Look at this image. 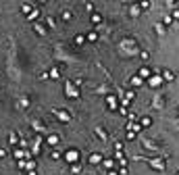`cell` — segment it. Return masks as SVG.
Wrapping results in <instances>:
<instances>
[{
  "label": "cell",
  "mask_w": 179,
  "mask_h": 175,
  "mask_svg": "<svg viewBox=\"0 0 179 175\" xmlns=\"http://www.w3.org/2000/svg\"><path fill=\"white\" fill-rule=\"evenodd\" d=\"M33 29H36V31H38L40 36H46V33H48V29H46V27H44L42 23H36V25H33Z\"/></svg>",
  "instance_id": "obj_12"
},
{
  "label": "cell",
  "mask_w": 179,
  "mask_h": 175,
  "mask_svg": "<svg viewBox=\"0 0 179 175\" xmlns=\"http://www.w3.org/2000/svg\"><path fill=\"white\" fill-rule=\"evenodd\" d=\"M87 161H90V165H98V163H102V157L98 154V152H92Z\"/></svg>",
  "instance_id": "obj_8"
},
{
  "label": "cell",
  "mask_w": 179,
  "mask_h": 175,
  "mask_svg": "<svg viewBox=\"0 0 179 175\" xmlns=\"http://www.w3.org/2000/svg\"><path fill=\"white\" fill-rule=\"evenodd\" d=\"M60 17H63V21H71V19H73V13H71L69 9H65V11L60 13Z\"/></svg>",
  "instance_id": "obj_13"
},
{
  "label": "cell",
  "mask_w": 179,
  "mask_h": 175,
  "mask_svg": "<svg viewBox=\"0 0 179 175\" xmlns=\"http://www.w3.org/2000/svg\"><path fill=\"white\" fill-rule=\"evenodd\" d=\"M60 157H63V154H60L58 150H52V152H50V159H52V161H58Z\"/></svg>",
  "instance_id": "obj_22"
},
{
  "label": "cell",
  "mask_w": 179,
  "mask_h": 175,
  "mask_svg": "<svg viewBox=\"0 0 179 175\" xmlns=\"http://www.w3.org/2000/svg\"><path fill=\"white\" fill-rule=\"evenodd\" d=\"M154 29H156V31H158V33H165V27H163L161 23H156V25H154Z\"/></svg>",
  "instance_id": "obj_31"
},
{
  "label": "cell",
  "mask_w": 179,
  "mask_h": 175,
  "mask_svg": "<svg viewBox=\"0 0 179 175\" xmlns=\"http://www.w3.org/2000/svg\"><path fill=\"white\" fill-rule=\"evenodd\" d=\"M152 106H154V108L163 106V98H161V96H156V98H154V102H152Z\"/></svg>",
  "instance_id": "obj_20"
},
{
  "label": "cell",
  "mask_w": 179,
  "mask_h": 175,
  "mask_svg": "<svg viewBox=\"0 0 179 175\" xmlns=\"http://www.w3.org/2000/svg\"><path fill=\"white\" fill-rule=\"evenodd\" d=\"M131 85H142V77H131Z\"/></svg>",
  "instance_id": "obj_26"
},
{
  "label": "cell",
  "mask_w": 179,
  "mask_h": 175,
  "mask_svg": "<svg viewBox=\"0 0 179 175\" xmlns=\"http://www.w3.org/2000/svg\"><path fill=\"white\" fill-rule=\"evenodd\" d=\"M94 131H96V136H98L102 142H108V134L104 131V127H102V125H96V127H94Z\"/></svg>",
  "instance_id": "obj_6"
},
{
  "label": "cell",
  "mask_w": 179,
  "mask_h": 175,
  "mask_svg": "<svg viewBox=\"0 0 179 175\" xmlns=\"http://www.w3.org/2000/svg\"><path fill=\"white\" fill-rule=\"evenodd\" d=\"M106 104H108V108H110V111H113V108L117 106V96L108 94V96H106Z\"/></svg>",
  "instance_id": "obj_9"
},
{
  "label": "cell",
  "mask_w": 179,
  "mask_h": 175,
  "mask_svg": "<svg viewBox=\"0 0 179 175\" xmlns=\"http://www.w3.org/2000/svg\"><path fill=\"white\" fill-rule=\"evenodd\" d=\"M31 127H33V129L38 131L40 136H42V134H46V125H44V123H42L40 119H31Z\"/></svg>",
  "instance_id": "obj_4"
},
{
  "label": "cell",
  "mask_w": 179,
  "mask_h": 175,
  "mask_svg": "<svg viewBox=\"0 0 179 175\" xmlns=\"http://www.w3.org/2000/svg\"><path fill=\"white\" fill-rule=\"evenodd\" d=\"M9 140H11V144H17V131H13V134L9 136Z\"/></svg>",
  "instance_id": "obj_28"
},
{
  "label": "cell",
  "mask_w": 179,
  "mask_h": 175,
  "mask_svg": "<svg viewBox=\"0 0 179 175\" xmlns=\"http://www.w3.org/2000/svg\"><path fill=\"white\" fill-rule=\"evenodd\" d=\"M48 144H50V146L58 144V136H48Z\"/></svg>",
  "instance_id": "obj_23"
},
{
  "label": "cell",
  "mask_w": 179,
  "mask_h": 175,
  "mask_svg": "<svg viewBox=\"0 0 179 175\" xmlns=\"http://www.w3.org/2000/svg\"><path fill=\"white\" fill-rule=\"evenodd\" d=\"M4 157H6V150H4V148H0V159H4Z\"/></svg>",
  "instance_id": "obj_38"
},
{
  "label": "cell",
  "mask_w": 179,
  "mask_h": 175,
  "mask_svg": "<svg viewBox=\"0 0 179 175\" xmlns=\"http://www.w3.org/2000/svg\"><path fill=\"white\" fill-rule=\"evenodd\" d=\"M65 96L67 98H79V88L73 81H65Z\"/></svg>",
  "instance_id": "obj_1"
},
{
  "label": "cell",
  "mask_w": 179,
  "mask_h": 175,
  "mask_svg": "<svg viewBox=\"0 0 179 175\" xmlns=\"http://www.w3.org/2000/svg\"><path fill=\"white\" fill-rule=\"evenodd\" d=\"M142 125H144V127H148V125H150V119H148V117H146V119H142Z\"/></svg>",
  "instance_id": "obj_37"
},
{
  "label": "cell",
  "mask_w": 179,
  "mask_h": 175,
  "mask_svg": "<svg viewBox=\"0 0 179 175\" xmlns=\"http://www.w3.org/2000/svg\"><path fill=\"white\" fill-rule=\"evenodd\" d=\"M87 40H90V42H96V40H98V31H90V33H87Z\"/></svg>",
  "instance_id": "obj_21"
},
{
  "label": "cell",
  "mask_w": 179,
  "mask_h": 175,
  "mask_svg": "<svg viewBox=\"0 0 179 175\" xmlns=\"http://www.w3.org/2000/svg\"><path fill=\"white\" fill-rule=\"evenodd\" d=\"M161 83H163V77H152V79H150V85H152V88L161 85Z\"/></svg>",
  "instance_id": "obj_16"
},
{
  "label": "cell",
  "mask_w": 179,
  "mask_h": 175,
  "mask_svg": "<svg viewBox=\"0 0 179 175\" xmlns=\"http://www.w3.org/2000/svg\"><path fill=\"white\" fill-rule=\"evenodd\" d=\"M27 175H38V173H36V171H29V173H27Z\"/></svg>",
  "instance_id": "obj_40"
},
{
  "label": "cell",
  "mask_w": 179,
  "mask_h": 175,
  "mask_svg": "<svg viewBox=\"0 0 179 175\" xmlns=\"http://www.w3.org/2000/svg\"><path fill=\"white\" fill-rule=\"evenodd\" d=\"M165 79L171 81V79H173V73H171V71H165Z\"/></svg>",
  "instance_id": "obj_34"
},
{
  "label": "cell",
  "mask_w": 179,
  "mask_h": 175,
  "mask_svg": "<svg viewBox=\"0 0 179 175\" xmlns=\"http://www.w3.org/2000/svg\"><path fill=\"white\" fill-rule=\"evenodd\" d=\"M85 40H87V38H83V36H75V44H79V46H81Z\"/></svg>",
  "instance_id": "obj_27"
},
{
  "label": "cell",
  "mask_w": 179,
  "mask_h": 175,
  "mask_svg": "<svg viewBox=\"0 0 179 175\" xmlns=\"http://www.w3.org/2000/svg\"><path fill=\"white\" fill-rule=\"evenodd\" d=\"M148 163L152 165V169H165V161H152V159H148Z\"/></svg>",
  "instance_id": "obj_10"
},
{
  "label": "cell",
  "mask_w": 179,
  "mask_h": 175,
  "mask_svg": "<svg viewBox=\"0 0 179 175\" xmlns=\"http://www.w3.org/2000/svg\"><path fill=\"white\" fill-rule=\"evenodd\" d=\"M17 106H19V108H27V106H29V98H27V96H21L19 102H17Z\"/></svg>",
  "instance_id": "obj_11"
},
{
  "label": "cell",
  "mask_w": 179,
  "mask_h": 175,
  "mask_svg": "<svg viewBox=\"0 0 179 175\" xmlns=\"http://www.w3.org/2000/svg\"><path fill=\"white\" fill-rule=\"evenodd\" d=\"M81 171V167H79V163L77 165H71V173H79Z\"/></svg>",
  "instance_id": "obj_30"
},
{
  "label": "cell",
  "mask_w": 179,
  "mask_h": 175,
  "mask_svg": "<svg viewBox=\"0 0 179 175\" xmlns=\"http://www.w3.org/2000/svg\"><path fill=\"white\" fill-rule=\"evenodd\" d=\"M138 75H140V77H142V79H146V77H150V69H146V67H142V69H140V73H138Z\"/></svg>",
  "instance_id": "obj_14"
},
{
  "label": "cell",
  "mask_w": 179,
  "mask_h": 175,
  "mask_svg": "<svg viewBox=\"0 0 179 175\" xmlns=\"http://www.w3.org/2000/svg\"><path fill=\"white\" fill-rule=\"evenodd\" d=\"M140 9H150V2H146V0H142V2H138Z\"/></svg>",
  "instance_id": "obj_33"
},
{
  "label": "cell",
  "mask_w": 179,
  "mask_h": 175,
  "mask_svg": "<svg viewBox=\"0 0 179 175\" xmlns=\"http://www.w3.org/2000/svg\"><path fill=\"white\" fill-rule=\"evenodd\" d=\"M171 17H175V19H179V11H173V15Z\"/></svg>",
  "instance_id": "obj_39"
},
{
  "label": "cell",
  "mask_w": 179,
  "mask_h": 175,
  "mask_svg": "<svg viewBox=\"0 0 179 175\" xmlns=\"http://www.w3.org/2000/svg\"><path fill=\"white\" fill-rule=\"evenodd\" d=\"M50 113H52L56 119H60L63 123H69V121H71V113L65 111V108H50Z\"/></svg>",
  "instance_id": "obj_2"
},
{
  "label": "cell",
  "mask_w": 179,
  "mask_h": 175,
  "mask_svg": "<svg viewBox=\"0 0 179 175\" xmlns=\"http://www.w3.org/2000/svg\"><path fill=\"white\" fill-rule=\"evenodd\" d=\"M108 175H117V173H115V171H108Z\"/></svg>",
  "instance_id": "obj_41"
},
{
  "label": "cell",
  "mask_w": 179,
  "mask_h": 175,
  "mask_svg": "<svg viewBox=\"0 0 179 175\" xmlns=\"http://www.w3.org/2000/svg\"><path fill=\"white\" fill-rule=\"evenodd\" d=\"M140 11H142V9H140V4H133V6H131V15H133V17H138V15H140Z\"/></svg>",
  "instance_id": "obj_19"
},
{
  "label": "cell",
  "mask_w": 179,
  "mask_h": 175,
  "mask_svg": "<svg viewBox=\"0 0 179 175\" xmlns=\"http://www.w3.org/2000/svg\"><path fill=\"white\" fill-rule=\"evenodd\" d=\"M46 23H48V27H56V21H54V17H46Z\"/></svg>",
  "instance_id": "obj_25"
},
{
  "label": "cell",
  "mask_w": 179,
  "mask_h": 175,
  "mask_svg": "<svg viewBox=\"0 0 179 175\" xmlns=\"http://www.w3.org/2000/svg\"><path fill=\"white\" fill-rule=\"evenodd\" d=\"M27 169L29 171H36V161H27Z\"/></svg>",
  "instance_id": "obj_29"
},
{
  "label": "cell",
  "mask_w": 179,
  "mask_h": 175,
  "mask_svg": "<svg viewBox=\"0 0 179 175\" xmlns=\"http://www.w3.org/2000/svg\"><path fill=\"white\" fill-rule=\"evenodd\" d=\"M90 19H92V23H96V25L102 23V17H100L98 13H92V17H90Z\"/></svg>",
  "instance_id": "obj_15"
},
{
  "label": "cell",
  "mask_w": 179,
  "mask_h": 175,
  "mask_svg": "<svg viewBox=\"0 0 179 175\" xmlns=\"http://www.w3.org/2000/svg\"><path fill=\"white\" fill-rule=\"evenodd\" d=\"M121 50H127V54H138V46H136V40H123L121 42Z\"/></svg>",
  "instance_id": "obj_3"
},
{
  "label": "cell",
  "mask_w": 179,
  "mask_h": 175,
  "mask_svg": "<svg viewBox=\"0 0 179 175\" xmlns=\"http://www.w3.org/2000/svg\"><path fill=\"white\" fill-rule=\"evenodd\" d=\"M48 77H50V73H46V71L40 73V79H48Z\"/></svg>",
  "instance_id": "obj_35"
},
{
  "label": "cell",
  "mask_w": 179,
  "mask_h": 175,
  "mask_svg": "<svg viewBox=\"0 0 179 175\" xmlns=\"http://www.w3.org/2000/svg\"><path fill=\"white\" fill-rule=\"evenodd\" d=\"M50 77H52V79H58V77H60V71H58L56 67H52V69H50Z\"/></svg>",
  "instance_id": "obj_18"
},
{
  "label": "cell",
  "mask_w": 179,
  "mask_h": 175,
  "mask_svg": "<svg viewBox=\"0 0 179 175\" xmlns=\"http://www.w3.org/2000/svg\"><path fill=\"white\" fill-rule=\"evenodd\" d=\"M140 56H142V58H144V60H146V58H148V56H150V54H148V52H146V50H142V52H140Z\"/></svg>",
  "instance_id": "obj_36"
},
{
  "label": "cell",
  "mask_w": 179,
  "mask_h": 175,
  "mask_svg": "<svg viewBox=\"0 0 179 175\" xmlns=\"http://www.w3.org/2000/svg\"><path fill=\"white\" fill-rule=\"evenodd\" d=\"M144 146H146V148H150V150H156V148H158V146H156L152 140H144Z\"/></svg>",
  "instance_id": "obj_17"
},
{
  "label": "cell",
  "mask_w": 179,
  "mask_h": 175,
  "mask_svg": "<svg viewBox=\"0 0 179 175\" xmlns=\"http://www.w3.org/2000/svg\"><path fill=\"white\" fill-rule=\"evenodd\" d=\"M42 136H36V140H33V144H31V154L36 157V154H40V146H42Z\"/></svg>",
  "instance_id": "obj_5"
},
{
  "label": "cell",
  "mask_w": 179,
  "mask_h": 175,
  "mask_svg": "<svg viewBox=\"0 0 179 175\" xmlns=\"http://www.w3.org/2000/svg\"><path fill=\"white\" fill-rule=\"evenodd\" d=\"M21 11H23V13L29 17V15H31L36 9H33V4H31V2H23V4H21Z\"/></svg>",
  "instance_id": "obj_7"
},
{
  "label": "cell",
  "mask_w": 179,
  "mask_h": 175,
  "mask_svg": "<svg viewBox=\"0 0 179 175\" xmlns=\"http://www.w3.org/2000/svg\"><path fill=\"white\" fill-rule=\"evenodd\" d=\"M102 165H104L106 169H113V165H115V163H113V161H102Z\"/></svg>",
  "instance_id": "obj_32"
},
{
  "label": "cell",
  "mask_w": 179,
  "mask_h": 175,
  "mask_svg": "<svg viewBox=\"0 0 179 175\" xmlns=\"http://www.w3.org/2000/svg\"><path fill=\"white\" fill-rule=\"evenodd\" d=\"M108 92V85H100V88H96V94H106Z\"/></svg>",
  "instance_id": "obj_24"
}]
</instances>
